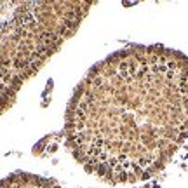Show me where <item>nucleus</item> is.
<instances>
[{
    "instance_id": "f257e3e1",
    "label": "nucleus",
    "mask_w": 188,
    "mask_h": 188,
    "mask_svg": "<svg viewBox=\"0 0 188 188\" xmlns=\"http://www.w3.org/2000/svg\"><path fill=\"white\" fill-rule=\"evenodd\" d=\"M188 136V57L166 45H127L80 80L65 118L66 146L110 185L150 179Z\"/></svg>"
},
{
    "instance_id": "f03ea898",
    "label": "nucleus",
    "mask_w": 188,
    "mask_h": 188,
    "mask_svg": "<svg viewBox=\"0 0 188 188\" xmlns=\"http://www.w3.org/2000/svg\"><path fill=\"white\" fill-rule=\"evenodd\" d=\"M92 2L0 0V117L23 85L75 35Z\"/></svg>"
},
{
    "instance_id": "7ed1b4c3",
    "label": "nucleus",
    "mask_w": 188,
    "mask_h": 188,
    "mask_svg": "<svg viewBox=\"0 0 188 188\" xmlns=\"http://www.w3.org/2000/svg\"><path fill=\"white\" fill-rule=\"evenodd\" d=\"M0 188H63L54 179L33 172H12L7 178L0 179Z\"/></svg>"
}]
</instances>
